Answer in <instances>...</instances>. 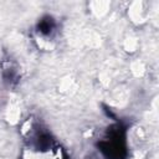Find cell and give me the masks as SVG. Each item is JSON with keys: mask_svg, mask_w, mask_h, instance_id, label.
I'll return each instance as SVG.
<instances>
[{"mask_svg": "<svg viewBox=\"0 0 159 159\" xmlns=\"http://www.w3.org/2000/svg\"><path fill=\"white\" fill-rule=\"evenodd\" d=\"M24 159H60V152L50 148H32L26 152Z\"/></svg>", "mask_w": 159, "mask_h": 159, "instance_id": "6da1fadb", "label": "cell"}]
</instances>
